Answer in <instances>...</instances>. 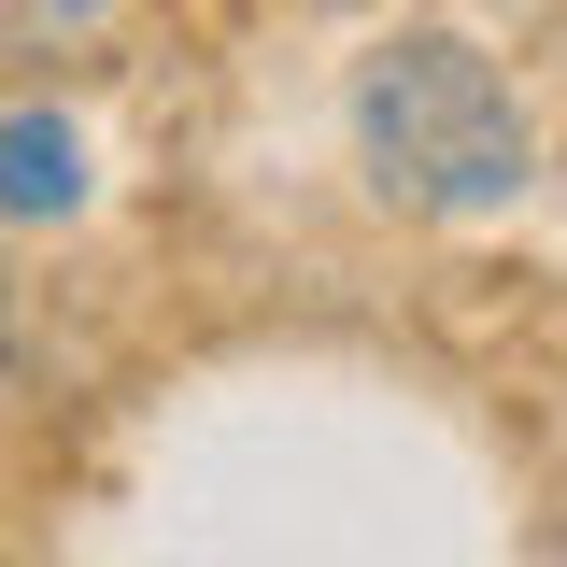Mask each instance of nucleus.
I'll return each instance as SVG.
<instances>
[{"mask_svg":"<svg viewBox=\"0 0 567 567\" xmlns=\"http://www.w3.org/2000/svg\"><path fill=\"white\" fill-rule=\"evenodd\" d=\"M0 383H14V284H0Z\"/></svg>","mask_w":567,"mask_h":567,"instance_id":"nucleus-4","label":"nucleus"},{"mask_svg":"<svg viewBox=\"0 0 567 567\" xmlns=\"http://www.w3.org/2000/svg\"><path fill=\"white\" fill-rule=\"evenodd\" d=\"M354 171L425 227H483L539 185V114L468 29H383L354 58Z\"/></svg>","mask_w":567,"mask_h":567,"instance_id":"nucleus-1","label":"nucleus"},{"mask_svg":"<svg viewBox=\"0 0 567 567\" xmlns=\"http://www.w3.org/2000/svg\"><path fill=\"white\" fill-rule=\"evenodd\" d=\"M128 0H0V58H100Z\"/></svg>","mask_w":567,"mask_h":567,"instance_id":"nucleus-3","label":"nucleus"},{"mask_svg":"<svg viewBox=\"0 0 567 567\" xmlns=\"http://www.w3.org/2000/svg\"><path fill=\"white\" fill-rule=\"evenodd\" d=\"M85 199V142L58 128V114H0V213H71Z\"/></svg>","mask_w":567,"mask_h":567,"instance_id":"nucleus-2","label":"nucleus"}]
</instances>
